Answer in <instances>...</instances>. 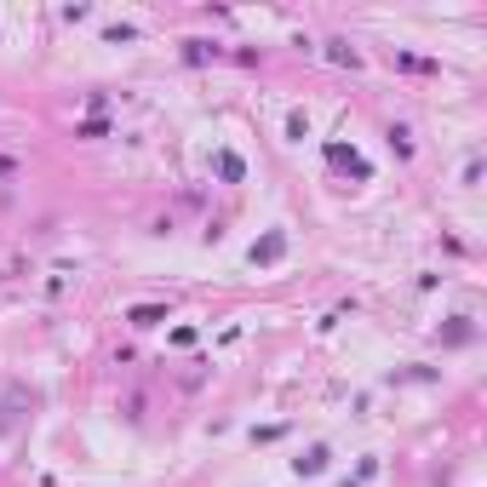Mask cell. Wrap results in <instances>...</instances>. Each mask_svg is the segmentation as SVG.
I'll use <instances>...</instances> for the list:
<instances>
[{
  "instance_id": "cell-1",
  "label": "cell",
  "mask_w": 487,
  "mask_h": 487,
  "mask_svg": "<svg viewBox=\"0 0 487 487\" xmlns=\"http://www.w3.org/2000/svg\"><path fill=\"white\" fill-rule=\"evenodd\" d=\"M276 252H281V235H270L264 247H252V264H258V258H276Z\"/></svg>"
}]
</instances>
